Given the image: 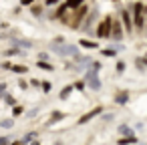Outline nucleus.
<instances>
[{
	"mask_svg": "<svg viewBox=\"0 0 147 145\" xmlns=\"http://www.w3.org/2000/svg\"><path fill=\"white\" fill-rule=\"evenodd\" d=\"M65 4L69 10H79L83 4H87V0H65Z\"/></svg>",
	"mask_w": 147,
	"mask_h": 145,
	"instance_id": "15",
	"label": "nucleus"
},
{
	"mask_svg": "<svg viewBox=\"0 0 147 145\" xmlns=\"http://www.w3.org/2000/svg\"><path fill=\"white\" fill-rule=\"evenodd\" d=\"M135 143H137L135 135H131V137H119V141H117V145H135Z\"/></svg>",
	"mask_w": 147,
	"mask_h": 145,
	"instance_id": "17",
	"label": "nucleus"
},
{
	"mask_svg": "<svg viewBox=\"0 0 147 145\" xmlns=\"http://www.w3.org/2000/svg\"><path fill=\"white\" fill-rule=\"evenodd\" d=\"M119 20L125 28V34H133L135 28H133V14H131V6H125L119 10Z\"/></svg>",
	"mask_w": 147,
	"mask_h": 145,
	"instance_id": "3",
	"label": "nucleus"
},
{
	"mask_svg": "<svg viewBox=\"0 0 147 145\" xmlns=\"http://www.w3.org/2000/svg\"><path fill=\"white\" fill-rule=\"evenodd\" d=\"M12 73L14 75H26L28 73V67L26 65H12Z\"/></svg>",
	"mask_w": 147,
	"mask_h": 145,
	"instance_id": "19",
	"label": "nucleus"
},
{
	"mask_svg": "<svg viewBox=\"0 0 147 145\" xmlns=\"http://www.w3.org/2000/svg\"><path fill=\"white\" fill-rule=\"evenodd\" d=\"M42 8H45V4H32V6H30V12H32L36 18H40V16H42Z\"/></svg>",
	"mask_w": 147,
	"mask_h": 145,
	"instance_id": "20",
	"label": "nucleus"
},
{
	"mask_svg": "<svg viewBox=\"0 0 147 145\" xmlns=\"http://www.w3.org/2000/svg\"><path fill=\"white\" fill-rule=\"evenodd\" d=\"M20 115H24V107L22 105H14L12 107V117H20Z\"/></svg>",
	"mask_w": 147,
	"mask_h": 145,
	"instance_id": "27",
	"label": "nucleus"
},
{
	"mask_svg": "<svg viewBox=\"0 0 147 145\" xmlns=\"http://www.w3.org/2000/svg\"><path fill=\"white\" fill-rule=\"evenodd\" d=\"M49 59H51V55H49V53H45V51H42V53H38V61H49Z\"/></svg>",
	"mask_w": 147,
	"mask_h": 145,
	"instance_id": "34",
	"label": "nucleus"
},
{
	"mask_svg": "<svg viewBox=\"0 0 147 145\" xmlns=\"http://www.w3.org/2000/svg\"><path fill=\"white\" fill-rule=\"evenodd\" d=\"M2 97H4V95H2V93H0V99H2Z\"/></svg>",
	"mask_w": 147,
	"mask_h": 145,
	"instance_id": "45",
	"label": "nucleus"
},
{
	"mask_svg": "<svg viewBox=\"0 0 147 145\" xmlns=\"http://www.w3.org/2000/svg\"><path fill=\"white\" fill-rule=\"evenodd\" d=\"M115 119V113H103V121L105 123H109V121H113Z\"/></svg>",
	"mask_w": 147,
	"mask_h": 145,
	"instance_id": "33",
	"label": "nucleus"
},
{
	"mask_svg": "<svg viewBox=\"0 0 147 145\" xmlns=\"http://www.w3.org/2000/svg\"><path fill=\"white\" fill-rule=\"evenodd\" d=\"M87 87H89L91 91H95V93H99V91L103 89V81L99 79V75H93L91 79H87Z\"/></svg>",
	"mask_w": 147,
	"mask_h": 145,
	"instance_id": "8",
	"label": "nucleus"
},
{
	"mask_svg": "<svg viewBox=\"0 0 147 145\" xmlns=\"http://www.w3.org/2000/svg\"><path fill=\"white\" fill-rule=\"evenodd\" d=\"M79 47H81V49L97 51V49H99V42H97V40H89V38H79Z\"/></svg>",
	"mask_w": 147,
	"mask_h": 145,
	"instance_id": "12",
	"label": "nucleus"
},
{
	"mask_svg": "<svg viewBox=\"0 0 147 145\" xmlns=\"http://www.w3.org/2000/svg\"><path fill=\"white\" fill-rule=\"evenodd\" d=\"M2 99H4V103H6L8 107H14V105H18V103H16V99H14L12 95H8V93H4V97H2Z\"/></svg>",
	"mask_w": 147,
	"mask_h": 145,
	"instance_id": "24",
	"label": "nucleus"
},
{
	"mask_svg": "<svg viewBox=\"0 0 147 145\" xmlns=\"http://www.w3.org/2000/svg\"><path fill=\"white\" fill-rule=\"evenodd\" d=\"M28 145H40V143H38V141H36V139H34V141H30V143H28Z\"/></svg>",
	"mask_w": 147,
	"mask_h": 145,
	"instance_id": "42",
	"label": "nucleus"
},
{
	"mask_svg": "<svg viewBox=\"0 0 147 145\" xmlns=\"http://www.w3.org/2000/svg\"><path fill=\"white\" fill-rule=\"evenodd\" d=\"M40 83H42V81H38V79H30V87H36V89H38Z\"/></svg>",
	"mask_w": 147,
	"mask_h": 145,
	"instance_id": "38",
	"label": "nucleus"
},
{
	"mask_svg": "<svg viewBox=\"0 0 147 145\" xmlns=\"http://www.w3.org/2000/svg\"><path fill=\"white\" fill-rule=\"evenodd\" d=\"M145 32H147V20H145Z\"/></svg>",
	"mask_w": 147,
	"mask_h": 145,
	"instance_id": "43",
	"label": "nucleus"
},
{
	"mask_svg": "<svg viewBox=\"0 0 147 145\" xmlns=\"http://www.w3.org/2000/svg\"><path fill=\"white\" fill-rule=\"evenodd\" d=\"M10 145H28V143H26L24 139H14V141H12Z\"/></svg>",
	"mask_w": 147,
	"mask_h": 145,
	"instance_id": "40",
	"label": "nucleus"
},
{
	"mask_svg": "<svg viewBox=\"0 0 147 145\" xmlns=\"http://www.w3.org/2000/svg\"><path fill=\"white\" fill-rule=\"evenodd\" d=\"M40 89H42V91L49 95V93L53 91V83H51V81H42V83H40Z\"/></svg>",
	"mask_w": 147,
	"mask_h": 145,
	"instance_id": "28",
	"label": "nucleus"
},
{
	"mask_svg": "<svg viewBox=\"0 0 147 145\" xmlns=\"http://www.w3.org/2000/svg\"><path fill=\"white\" fill-rule=\"evenodd\" d=\"M97 16H99V8L95 6V8L87 14V18H85V22H83V26H81V30H89V28H91V24L97 20Z\"/></svg>",
	"mask_w": 147,
	"mask_h": 145,
	"instance_id": "7",
	"label": "nucleus"
},
{
	"mask_svg": "<svg viewBox=\"0 0 147 145\" xmlns=\"http://www.w3.org/2000/svg\"><path fill=\"white\" fill-rule=\"evenodd\" d=\"M125 69H127L125 61H117V65H115V71H117V75H123V73H125Z\"/></svg>",
	"mask_w": 147,
	"mask_h": 145,
	"instance_id": "26",
	"label": "nucleus"
},
{
	"mask_svg": "<svg viewBox=\"0 0 147 145\" xmlns=\"http://www.w3.org/2000/svg\"><path fill=\"white\" fill-rule=\"evenodd\" d=\"M73 87H75V91H85L87 89V81L85 79H79V81L73 83Z\"/></svg>",
	"mask_w": 147,
	"mask_h": 145,
	"instance_id": "23",
	"label": "nucleus"
},
{
	"mask_svg": "<svg viewBox=\"0 0 147 145\" xmlns=\"http://www.w3.org/2000/svg\"><path fill=\"white\" fill-rule=\"evenodd\" d=\"M12 45L18 47V49H32V40H26V38H18V36H12Z\"/></svg>",
	"mask_w": 147,
	"mask_h": 145,
	"instance_id": "11",
	"label": "nucleus"
},
{
	"mask_svg": "<svg viewBox=\"0 0 147 145\" xmlns=\"http://www.w3.org/2000/svg\"><path fill=\"white\" fill-rule=\"evenodd\" d=\"M113 2H121V0H113Z\"/></svg>",
	"mask_w": 147,
	"mask_h": 145,
	"instance_id": "44",
	"label": "nucleus"
},
{
	"mask_svg": "<svg viewBox=\"0 0 147 145\" xmlns=\"http://www.w3.org/2000/svg\"><path fill=\"white\" fill-rule=\"evenodd\" d=\"M45 8H53V6H59L61 4V0H45Z\"/></svg>",
	"mask_w": 147,
	"mask_h": 145,
	"instance_id": "30",
	"label": "nucleus"
},
{
	"mask_svg": "<svg viewBox=\"0 0 147 145\" xmlns=\"http://www.w3.org/2000/svg\"><path fill=\"white\" fill-rule=\"evenodd\" d=\"M117 133H119L121 137H131V135H135V131H133V127H129L127 123H123V125H119V129H117Z\"/></svg>",
	"mask_w": 147,
	"mask_h": 145,
	"instance_id": "14",
	"label": "nucleus"
},
{
	"mask_svg": "<svg viewBox=\"0 0 147 145\" xmlns=\"http://www.w3.org/2000/svg\"><path fill=\"white\" fill-rule=\"evenodd\" d=\"M111 24H113V16L111 14H107V16H103V20L95 26V36L101 40V38H109V34H111Z\"/></svg>",
	"mask_w": 147,
	"mask_h": 145,
	"instance_id": "2",
	"label": "nucleus"
},
{
	"mask_svg": "<svg viewBox=\"0 0 147 145\" xmlns=\"http://www.w3.org/2000/svg\"><path fill=\"white\" fill-rule=\"evenodd\" d=\"M0 69H2V71H12V63L2 61V63H0Z\"/></svg>",
	"mask_w": 147,
	"mask_h": 145,
	"instance_id": "31",
	"label": "nucleus"
},
{
	"mask_svg": "<svg viewBox=\"0 0 147 145\" xmlns=\"http://www.w3.org/2000/svg\"><path fill=\"white\" fill-rule=\"evenodd\" d=\"M53 42H55V45H65V42H67V38H65V36H57Z\"/></svg>",
	"mask_w": 147,
	"mask_h": 145,
	"instance_id": "37",
	"label": "nucleus"
},
{
	"mask_svg": "<svg viewBox=\"0 0 147 145\" xmlns=\"http://www.w3.org/2000/svg\"><path fill=\"white\" fill-rule=\"evenodd\" d=\"M4 91H6V83H0V93L4 95Z\"/></svg>",
	"mask_w": 147,
	"mask_h": 145,
	"instance_id": "41",
	"label": "nucleus"
},
{
	"mask_svg": "<svg viewBox=\"0 0 147 145\" xmlns=\"http://www.w3.org/2000/svg\"><path fill=\"white\" fill-rule=\"evenodd\" d=\"M101 55H103V57H109V59H115V57H117V51H115V49L109 45V47L101 49Z\"/></svg>",
	"mask_w": 147,
	"mask_h": 145,
	"instance_id": "18",
	"label": "nucleus"
},
{
	"mask_svg": "<svg viewBox=\"0 0 147 145\" xmlns=\"http://www.w3.org/2000/svg\"><path fill=\"white\" fill-rule=\"evenodd\" d=\"M79 49H81L79 45H71V42H65V45H55V42H51V45H49V51L55 53V55L61 57V59H69V57L81 55Z\"/></svg>",
	"mask_w": 147,
	"mask_h": 145,
	"instance_id": "1",
	"label": "nucleus"
},
{
	"mask_svg": "<svg viewBox=\"0 0 147 145\" xmlns=\"http://www.w3.org/2000/svg\"><path fill=\"white\" fill-rule=\"evenodd\" d=\"M0 127L2 129H12L14 127V119H2L0 121Z\"/></svg>",
	"mask_w": 147,
	"mask_h": 145,
	"instance_id": "25",
	"label": "nucleus"
},
{
	"mask_svg": "<svg viewBox=\"0 0 147 145\" xmlns=\"http://www.w3.org/2000/svg\"><path fill=\"white\" fill-rule=\"evenodd\" d=\"M63 119H65V113H63V111H53V113H51V117L47 119V123H45V125H47V127H53V125L61 123Z\"/></svg>",
	"mask_w": 147,
	"mask_h": 145,
	"instance_id": "9",
	"label": "nucleus"
},
{
	"mask_svg": "<svg viewBox=\"0 0 147 145\" xmlns=\"http://www.w3.org/2000/svg\"><path fill=\"white\" fill-rule=\"evenodd\" d=\"M36 137H38V133H36V131H30V133H26V135H24L22 139H24L26 143H30V141H34Z\"/></svg>",
	"mask_w": 147,
	"mask_h": 145,
	"instance_id": "29",
	"label": "nucleus"
},
{
	"mask_svg": "<svg viewBox=\"0 0 147 145\" xmlns=\"http://www.w3.org/2000/svg\"><path fill=\"white\" fill-rule=\"evenodd\" d=\"M73 61H75L73 71H77L79 75H85V73L89 71L91 63H93V59H91L89 55H77V57H73Z\"/></svg>",
	"mask_w": 147,
	"mask_h": 145,
	"instance_id": "5",
	"label": "nucleus"
},
{
	"mask_svg": "<svg viewBox=\"0 0 147 145\" xmlns=\"http://www.w3.org/2000/svg\"><path fill=\"white\" fill-rule=\"evenodd\" d=\"M36 0H20V6H32Z\"/></svg>",
	"mask_w": 147,
	"mask_h": 145,
	"instance_id": "36",
	"label": "nucleus"
},
{
	"mask_svg": "<svg viewBox=\"0 0 147 145\" xmlns=\"http://www.w3.org/2000/svg\"><path fill=\"white\" fill-rule=\"evenodd\" d=\"M103 113H105V107H103V105H97L95 109H91V111H87L83 117H79L77 125H87L89 121H93L95 117H99V115H103Z\"/></svg>",
	"mask_w": 147,
	"mask_h": 145,
	"instance_id": "6",
	"label": "nucleus"
},
{
	"mask_svg": "<svg viewBox=\"0 0 147 145\" xmlns=\"http://www.w3.org/2000/svg\"><path fill=\"white\" fill-rule=\"evenodd\" d=\"M73 91H75V87H73V85H65V87L61 89V93H59V99H61V101H67V99H71Z\"/></svg>",
	"mask_w": 147,
	"mask_h": 145,
	"instance_id": "13",
	"label": "nucleus"
},
{
	"mask_svg": "<svg viewBox=\"0 0 147 145\" xmlns=\"http://www.w3.org/2000/svg\"><path fill=\"white\" fill-rule=\"evenodd\" d=\"M145 59H147V53H145Z\"/></svg>",
	"mask_w": 147,
	"mask_h": 145,
	"instance_id": "46",
	"label": "nucleus"
},
{
	"mask_svg": "<svg viewBox=\"0 0 147 145\" xmlns=\"http://www.w3.org/2000/svg\"><path fill=\"white\" fill-rule=\"evenodd\" d=\"M36 69L40 71H55V65H51V61H36Z\"/></svg>",
	"mask_w": 147,
	"mask_h": 145,
	"instance_id": "16",
	"label": "nucleus"
},
{
	"mask_svg": "<svg viewBox=\"0 0 147 145\" xmlns=\"http://www.w3.org/2000/svg\"><path fill=\"white\" fill-rule=\"evenodd\" d=\"M129 91H117L115 93V97H113V101L117 103V105H127L129 103Z\"/></svg>",
	"mask_w": 147,
	"mask_h": 145,
	"instance_id": "10",
	"label": "nucleus"
},
{
	"mask_svg": "<svg viewBox=\"0 0 147 145\" xmlns=\"http://www.w3.org/2000/svg\"><path fill=\"white\" fill-rule=\"evenodd\" d=\"M38 111H40V109H38V107H34V109L26 111V117H30V119H32V117H36V115H38Z\"/></svg>",
	"mask_w": 147,
	"mask_h": 145,
	"instance_id": "32",
	"label": "nucleus"
},
{
	"mask_svg": "<svg viewBox=\"0 0 147 145\" xmlns=\"http://www.w3.org/2000/svg\"><path fill=\"white\" fill-rule=\"evenodd\" d=\"M18 87H20V89H22V91H26V89H28V83H26V81H22V79H20V81H18Z\"/></svg>",
	"mask_w": 147,
	"mask_h": 145,
	"instance_id": "39",
	"label": "nucleus"
},
{
	"mask_svg": "<svg viewBox=\"0 0 147 145\" xmlns=\"http://www.w3.org/2000/svg\"><path fill=\"white\" fill-rule=\"evenodd\" d=\"M101 69H103V63H101V61H93V63H91V67H89V71H91V73H95V75H99V73H101Z\"/></svg>",
	"mask_w": 147,
	"mask_h": 145,
	"instance_id": "21",
	"label": "nucleus"
},
{
	"mask_svg": "<svg viewBox=\"0 0 147 145\" xmlns=\"http://www.w3.org/2000/svg\"><path fill=\"white\" fill-rule=\"evenodd\" d=\"M10 143H12L10 137H0V145H10Z\"/></svg>",
	"mask_w": 147,
	"mask_h": 145,
	"instance_id": "35",
	"label": "nucleus"
},
{
	"mask_svg": "<svg viewBox=\"0 0 147 145\" xmlns=\"http://www.w3.org/2000/svg\"><path fill=\"white\" fill-rule=\"evenodd\" d=\"M125 36H127V34H125V28H123L121 20L113 16V24H111V34H109V40H111V42H123V38H125Z\"/></svg>",
	"mask_w": 147,
	"mask_h": 145,
	"instance_id": "4",
	"label": "nucleus"
},
{
	"mask_svg": "<svg viewBox=\"0 0 147 145\" xmlns=\"http://www.w3.org/2000/svg\"><path fill=\"white\" fill-rule=\"evenodd\" d=\"M135 67H137L139 71L147 69V59H145V57H137V59H135Z\"/></svg>",
	"mask_w": 147,
	"mask_h": 145,
	"instance_id": "22",
	"label": "nucleus"
}]
</instances>
